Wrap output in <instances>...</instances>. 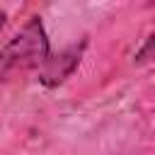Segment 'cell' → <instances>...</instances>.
Segmentation results:
<instances>
[{
	"label": "cell",
	"instance_id": "cell-1",
	"mask_svg": "<svg viewBox=\"0 0 155 155\" xmlns=\"http://www.w3.org/2000/svg\"><path fill=\"white\" fill-rule=\"evenodd\" d=\"M48 61V39L39 17H31L5 46H0V82L41 68Z\"/></svg>",
	"mask_w": 155,
	"mask_h": 155
},
{
	"label": "cell",
	"instance_id": "cell-2",
	"mask_svg": "<svg viewBox=\"0 0 155 155\" xmlns=\"http://www.w3.org/2000/svg\"><path fill=\"white\" fill-rule=\"evenodd\" d=\"M80 56H82V46H70L65 51H61L58 56H48V61L41 65V73H39V80L48 87L53 85H61L65 78H70V73L75 70V65L80 63Z\"/></svg>",
	"mask_w": 155,
	"mask_h": 155
},
{
	"label": "cell",
	"instance_id": "cell-3",
	"mask_svg": "<svg viewBox=\"0 0 155 155\" xmlns=\"http://www.w3.org/2000/svg\"><path fill=\"white\" fill-rule=\"evenodd\" d=\"M153 58H155V29L148 34V39L143 41V46L138 48L136 63H145V61H153Z\"/></svg>",
	"mask_w": 155,
	"mask_h": 155
},
{
	"label": "cell",
	"instance_id": "cell-4",
	"mask_svg": "<svg viewBox=\"0 0 155 155\" xmlns=\"http://www.w3.org/2000/svg\"><path fill=\"white\" fill-rule=\"evenodd\" d=\"M5 19H7V15H5V12H2V10H0V29H2V27H5Z\"/></svg>",
	"mask_w": 155,
	"mask_h": 155
}]
</instances>
